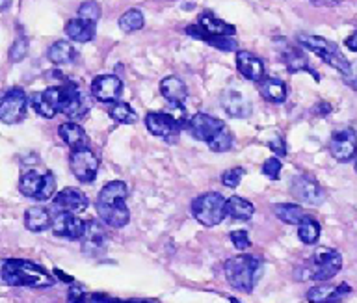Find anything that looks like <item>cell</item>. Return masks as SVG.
Instances as JSON below:
<instances>
[{
  "label": "cell",
  "instance_id": "cell-1",
  "mask_svg": "<svg viewBox=\"0 0 357 303\" xmlns=\"http://www.w3.org/2000/svg\"><path fill=\"white\" fill-rule=\"evenodd\" d=\"M127 185L121 180H112L102 186L99 197L95 201V208L102 224L114 229H121L130 222V212L127 207Z\"/></svg>",
  "mask_w": 357,
  "mask_h": 303
},
{
  "label": "cell",
  "instance_id": "cell-2",
  "mask_svg": "<svg viewBox=\"0 0 357 303\" xmlns=\"http://www.w3.org/2000/svg\"><path fill=\"white\" fill-rule=\"evenodd\" d=\"M2 281L10 286H32V288H47L56 283L47 270L24 258H4Z\"/></svg>",
  "mask_w": 357,
  "mask_h": 303
},
{
  "label": "cell",
  "instance_id": "cell-3",
  "mask_svg": "<svg viewBox=\"0 0 357 303\" xmlns=\"http://www.w3.org/2000/svg\"><path fill=\"white\" fill-rule=\"evenodd\" d=\"M264 263L261 257L255 255H238V257L229 258L223 264V274L225 279L233 288L240 292H251L261 279Z\"/></svg>",
  "mask_w": 357,
  "mask_h": 303
},
{
  "label": "cell",
  "instance_id": "cell-4",
  "mask_svg": "<svg viewBox=\"0 0 357 303\" xmlns=\"http://www.w3.org/2000/svg\"><path fill=\"white\" fill-rule=\"evenodd\" d=\"M340 268H342V255L331 247H320L312 253L309 263L301 270H298L300 272L298 277L301 281H328L333 279L335 275L340 272Z\"/></svg>",
  "mask_w": 357,
  "mask_h": 303
},
{
  "label": "cell",
  "instance_id": "cell-5",
  "mask_svg": "<svg viewBox=\"0 0 357 303\" xmlns=\"http://www.w3.org/2000/svg\"><path fill=\"white\" fill-rule=\"evenodd\" d=\"M298 43H300L301 47L309 49L311 52H314L322 62H326L328 65L337 69V71L344 75V77H350L351 75L350 62L346 60V56L340 52V49L335 45L333 41L324 40L320 36L300 34L298 36Z\"/></svg>",
  "mask_w": 357,
  "mask_h": 303
},
{
  "label": "cell",
  "instance_id": "cell-6",
  "mask_svg": "<svg viewBox=\"0 0 357 303\" xmlns=\"http://www.w3.org/2000/svg\"><path fill=\"white\" fill-rule=\"evenodd\" d=\"M192 214L201 225L214 227V225L222 224L223 218L227 216V199L218 192H206L194 199Z\"/></svg>",
  "mask_w": 357,
  "mask_h": 303
},
{
  "label": "cell",
  "instance_id": "cell-7",
  "mask_svg": "<svg viewBox=\"0 0 357 303\" xmlns=\"http://www.w3.org/2000/svg\"><path fill=\"white\" fill-rule=\"evenodd\" d=\"M186 34L192 38L197 36H216V38H234L236 29L233 24L225 23L222 19H218L212 12H203L197 19V23L186 26Z\"/></svg>",
  "mask_w": 357,
  "mask_h": 303
},
{
  "label": "cell",
  "instance_id": "cell-8",
  "mask_svg": "<svg viewBox=\"0 0 357 303\" xmlns=\"http://www.w3.org/2000/svg\"><path fill=\"white\" fill-rule=\"evenodd\" d=\"M329 153L335 160L346 164L357 157V132L351 127L337 129L329 140Z\"/></svg>",
  "mask_w": 357,
  "mask_h": 303
},
{
  "label": "cell",
  "instance_id": "cell-9",
  "mask_svg": "<svg viewBox=\"0 0 357 303\" xmlns=\"http://www.w3.org/2000/svg\"><path fill=\"white\" fill-rule=\"evenodd\" d=\"M275 47L279 49V54H281V60H283V63L287 65V69H289V73H309L312 75L314 79H320L318 77V73L314 71V69L311 68V63H309V60H307L305 52L301 51L300 47L292 45L289 40H281V38H278L275 40Z\"/></svg>",
  "mask_w": 357,
  "mask_h": 303
},
{
  "label": "cell",
  "instance_id": "cell-10",
  "mask_svg": "<svg viewBox=\"0 0 357 303\" xmlns=\"http://www.w3.org/2000/svg\"><path fill=\"white\" fill-rule=\"evenodd\" d=\"M290 192L292 196L301 203L307 205H320L326 199V192L314 177L307 173L294 175V179L290 180Z\"/></svg>",
  "mask_w": 357,
  "mask_h": 303
},
{
  "label": "cell",
  "instance_id": "cell-11",
  "mask_svg": "<svg viewBox=\"0 0 357 303\" xmlns=\"http://www.w3.org/2000/svg\"><path fill=\"white\" fill-rule=\"evenodd\" d=\"M28 102L30 101H28L26 93L21 88H11L2 97V102H0V119H2V123H19L24 118V114H26Z\"/></svg>",
  "mask_w": 357,
  "mask_h": 303
},
{
  "label": "cell",
  "instance_id": "cell-12",
  "mask_svg": "<svg viewBox=\"0 0 357 303\" xmlns=\"http://www.w3.org/2000/svg\"><path fill=\"white\" fill-rule=\"evenodd\" d=\"M88 112L86 97H84L80 86L75 82H66L60 86V114H66L67 118L78 119Z\"/></svg>",
  "mask_w": 357,
  "mask_h": 303
},
{
  "label": "cell",
  "instance_id": "cell-13",
  "mask_svg": "<svg viewBox=\"0 0 357 303\" xmlns=\"http://www.w3.org/2000/svg\"><path fill=\"white\" fill-rule=\"evenodd\" d=\"M69 166L82 185L93 182L99 171V158L95 157L89 149H80V151H71L69 155Z\"/></svg>",
  "mask_w": 357,
  "mask_h": 303
},
{
  "label": "cell",
  "instance_id": "cell-14",
  "mask_svg": "<svg viewBox=\"0 0 357 303\" xmlns=\"http://www.w3.org/2000/svg\"><path fill=\"white\" fill-rule=\"evenodd\" d=\"M225 127H227V125L223 123L222 119H218L214 118V116H208V114L203 112L192 116L188 121L190 134L194 136L195 140L205 141L206 146H208Z\"/></svg>",
  "mask_w": 357,
  "mask_h": 303
},
{
  "label": "cell",
  "instance_id": "cell-15",
  "mask_svg": "<svg viewBox=\"0 0 357 303\" xmlns=\"http://www.w3.org/2000/svg\"><path fill=\"white\" fill-rule=\"evenodd\" d=\"M82 251L88 257H99L108 247V233L105 231V225L99 219H89L86 222V233L82 236Z\"/></svg>",
  "mask_w": 357,
  "mask_h": 303
},
{
  "label": "cell",
  "instance_id": "cell-16",
  "mask_svg": "<svg viewBox=\"0 0 357 303\" xmlns=\"http://www.w3.org/2000/svg\"><path fill=\"white\" fill-rule=\"evenodd\" d=\"M145 127L153 136L158 138H172L178 134V130L183 127V121L172 114L164 112H149L145 116Z\"/></svg>",
  "mask_w": 357,
  "mask_h": 303
},
{
  "label": "cell",
  "instance_id": "cell-17",
  "mask_svg": "<svg viewBox=\"0 0 357 303\" xmlns=\"http://www.w3.org/2000/svg\"><path fill=\"white\" fill-rule=\"evenodd\" d=\"M123 93V82L116 75H100L91 82V95L99 102H117Z\"/></svg>",
  "mask_w": 357,
  "mask_h": 303
},
{
  "label": "cell",
  "instance_id": "cell-18",
  "mask_svg": "<svg viewBox=\"0 0 357 303\" xmlns=\"http://www.w3.org/2000/svg\"><path fill=\"white\" fill-rule=\"evenodd\" d=\"M30 104L41 118L52 119L60 112V86H52L45 91L33 93L30 97Z\"/></svg>",
  "mask_w": 357,
  "mask_h": 303
},
{
  "label": "cell",
  "instance_id": "cell-19",
  "mask_svg": "<svg viewBox=\"0 0 357 303\" xmlns=\"http://www.w3.org/2000/svg\"><path fill=\"white\" fill-rule=\"evenodd\" d=\"M52 231L56 236L67 238V240H82L86 233V222L78 218L77 214L58 212L52 222Z\"/></svg>",
  "mask_w": 357,
  "mask_h": 303
},
{
  "label": "cell",
  "instance_id": "cell-20",
  "mask_svg": "<svg viewBox=\"0 0 357 303\" xmlns=\"http://www.w3.org/2000/svg\"><path fill=\"white\" fill-rule=\"evenodd\" d=\"M54 208L58 212L80 214L88 208V197L84 196L78 188H63L60 194L54 196Z\"/></svg>",
  "mask_w": 357,
  "mask_h": 303
},
{
  "label": "cell",
  "instance_id": "cell-21",
  "mask_svg": "<svg viewBox=\"0 0 357 303\" xmlns=\"http://www.w3.org/2000/svg\"><path fill=\"white\" fill-rule=\"evenodd\" d=\"M236 68H238L240 75L250 82H262L266 79L264 77V63H262L261 58L248 51L236 52Z\"/></svg>",
  "mask_w": 357,
  "mask_h": 303
},
{
  "label": "cell",
  "instance_id": "cell-22",
  "mask_svg": "<svg viewBox=\"0 0 357 303\" xmlns=\"http://www.w3.org/2000/svg\"><path fill=\"white\" fill-rule=\"evenodd\" d=\"M350 292L351 286L348 283H340V285H318L312 286L311 290L307 292V300L311 303H337L344 296H348Z\"/></svg>",
  "mask_w": 357,
  "mask_h": 303
},
{
  "label": "cell",
  "instance_id": "cell-23",
  "mask_svg": "<svg viewBox=\"0 0 357 303\" xmlns=\"http://www.w3.org/2000/svg\"><path fill=\"white\" fill-rule=\"evenodd\" d=\"M58 136L66 146L71 147V151H80V149H89V138L88 134L84 132V129L80 125L73 123H63L58 127Z\"/></svg>",
  "mask_w": 357,
  "mask_h": 303
},
{
  "label": "cell",
  "instance_id": "cell-24",
  "mask_svg": "<svg viewBox=\"0 0 357 303\" xmlns=\"http://www.w3.org/2000/svg\"><path fill=\"white\" fill-rule=\"evenodd\" d=\"M160 93L173 107H183L186 97H188L186 84L178 77H166V79H162Z\"/></svg>",
  "mask_w": 357,
  "mask_h": 303
},
{
  "label": "cell",
  "instance_id": "cell-25",
  "mask_svg": "<svg viewBox=\"0 0 357 303\" xmlns=\"http://www.w3.org/2000/svg\"><path fill=\"white\" fill-rule=\"evenodd\" d=\"M222 107L231 118H248L251 114L250 101H248L242 93H238V91L234 90L223 91Z\"/></svg>",
  "mask_w": 357,
  "mask_h": 303
},
{
  "label": "cell",
  "instance_id": "cell-26",
  "mask_svg": "<svg viewBox=\"0 0 357 303\" xmlns=\"http://www.w3.org/2000/svg\"><path fill=\"white\" fill-rule=\"evenodd\" d=\"M66 34L69 40L77 41V43H88L95 38L97 34V26L91 21H84V19L77 17L67 21L66 24Z\"/></svg>",
  "mask_w": 357,
  "mask_h": 303
},
{
  "label": "cell",
  "instance_id": "cell-27",
  "mask_svg": "<svg viewBox=\"0 0 357 303\" xmlns=\"http://www.w3.org/2000/svg\"><path fill=\"white\" fill-rule=\"evenodd\" d=\"M54 219L50 218V212L43 207H30L24 212V227L32 233H43L52 227Z\"/></svg>",
  "mask_w": 357,
  "mask_h": 303
},
{
  "label": "cell",
  "instance_id": "cell-28",
  "mask_svg": "<svg viewBox=\"0 0 357 303\" xmlns=\"http://www.w3.org/2000/svg\"><path fill=\"white\" fill-rule=\"evenodd\" d=\"M47 58H49L54 65H69V63L77 62L78 52L69 41H56V43H52V45L49 47Z\"/></svg>",
  "mask_w": 357,
  "mask_h": 303
},
{
  "label": "cell",
  "instance_id": "cell-29",
  "mask_svg": "<svg viewBox=\"0 0 357 303\" xmlns=\"http://www.w3.org/2000/svg\"><path fill=\"white\" fill-rule=\"evenodd\" d=\"M259 93L268 102L279 104V102H284V99H287V84H284L283 80L270 79L268 77L262 82H259Z\"/></svg>",
  "mask_w": 357,
  "mask_h": 303
},
{
  "label": "cell",
  "instance_id": "cell-30",
  "mask_svg": "<svg viewBox=\"0 0 357 303\" xmlns=\"http://www.w3.org/2000/svg\"><path fill=\"white\" fill-rule=\"evenodd\" d=\"M253 214H255V207L244 197L233 196L227 199V216H231V218L248 222V219L253 218Z\"/></svg>",
  "mask_w": 357,
  "mask_h": 303
},
{
  "label": "cell",
  "instance_id": "cell-31",
  "mask_svg": "<svg viewBox=\"0 0 357 303\" xmlns=\"http://www.w3.org/2000/svg\"><path fill=\"white\" fill-rule=\"evenodd\" d=\"M43 180H45V173L41 175L38 173V171L30 169V171H26V173L21 177V180H19V190H21L22 196L36 199L39 190H41V186H43Z\"/></svg>",
  "mask_w": 357,
  "mask_h": 303
},
{
  "label": "cell",
  "instance_id": "cell-32",
  "mask_svg": "<svg viewBox=\"0 0 357 303\" xmlns=\"http://www.w3.org/2000/svg\"><path fill=\"white\" fill-rule=\"evenodd\" d=\"M273 214H275L283 224H289V225H300L301 219L307 216L300 205H290V203L275 205V207H273Z\"/></svg>",
  "mask_w": 357,
  "mask_h": 303
},
{
  "label": "cell",
  "instance_id": "cell-33",
  "mask_svg": "<svg viewBox=\"0 0 357 303\" xmlns=\"http://www.w3.org/2000/svg\"><path fill=\"white\" fill-rule=\"evenodd\" d=\"M298 236L307 246L317 244L318 238H320V224L312 216H305L301 219V224L298 225Z\"/></svg>",
  "mask_w": 357,
  "mask_h": 303
},
{
  "label": "cell",
  "instance_id": "cell-34",
  "mask_svg": "<svg viewBox=\"0 0 357 303\" xmlns=\"http://www.w3.org/2000/svg\"><path fill=\"white\" fill-rule=\"evenodd\" d=\"M108 116H110L116 123H121V125H132L136 123V112H134V108L128 104V102H123V101H117L114 104H110L108 108Z\"/></svg>",
  "mask_w": 357,
  "mask_h": 303
},
{
  "label": "cell",
  "instance_id": "cell-35",
  "mask_svg": "<svg viewBox=\"0 0 357 303\" xmlns=\"http://www.w3.org/2000/svg\"><path fill=\"white\" fill-rule=\"evenodd\" d=\"M117 24H119V29H121L123 32H127V34H130V32H138V30L144 29L145 24L144 13L132 8V10H128V12L123 13Z\"/></svg>",
  "mask_w": 357,
  "mask_h": 303
},
{
  "label": "cell",
  "instance_id": "cell-36",
  "mask_svg": "<svg viewBox=\"0 0 357 303\" xmlns=\"http://www.w3.org/2000/svg\"><path fill=\"white\" fill-rule=\"evenodd\" d=\"M78 17L84 19V21H91V23H97L100 17V6L95 2V0H88L84 2L82 6L78 8Z\"/></svg>",
  "mask_w": 357,
  "mask_h": 303
},
{
  "label": "cell",
  "instance_id": "cell-37",
  "mask_svg": "<svg viewBox=\"0 0 357 303\" xmlns=\"http://www.w3.org/2000/svg\"><path fill=\"white\" fill-rule=\"evenodd\" d=\"M56 192V179H54V173L52 171H47L45 173V180H43V186H41V190L38 194V201H47L50 197L54 196Z\"/></svg>",
  "mask_w": 357,
  "mask_h": 303
},
{
  "label": "cell",
  "instance_id": "cell-38",
  "mask_svg": "<svg viewBox=\"0 0 357 303\" xmlns=\"http://www.w3.org/2000/svg\"><path fill=\"white\" fill-rule=\"evenodd\" d=\"M244 169L242 168H231L227 171H223L222 175V182L223 186H227V188H236V186L242 182V177H244Z\"/></svg>",
  "mask_w": 357,
  "mask_h": 303
},
{
  "label": "cell",
  "instance_id": "cell-39",
  "mask_svg": "<svg viewBox=\"0 0 357 303\" xmlns=\"http://www.w3.org/2000/svg\"><path fill=\"white\" fill-rule=\"evenodd\" d=\"M281 169H283V164H281V160L279 158H268L266 162L262 164V173L266 175L268 179L272 180H278L279 175H281Z\"/></svg>",
  "mask_w": 357,
  "mask_h": 303
},
{
  "label": "cell",
  "instance_id": "cell-40",
  "mask_svg": "<svg viewBox=\"0 0 357 303\" xmlns=\"http://www.w3.org/2000/svg\"><path fill=\"white\" fill-rule=\"evenodd\" d=\"M26 52H28L26 38H19V40L15 41V45L11 47L10 60L11 62H21V60H24V56H26Z\"/></svg>",
  "mask_w": 357,
  "mask_h": 303
},
{
  "label": "cell",
  "instance_id": "cell-41",
  "mask_svg": "<svg viewBox=\"0 0 357 303\" xmlns=\"http://www.w3.org/2000/svg\"><path fill=\"white\" fill-rule=\"evenodd\" d=\"M231 242H233V246L236 249H240V251H244V249H248L251 246L250 235L245 231H233L231 233Z\"/></svg>",
  "mask_w": 357,
  "mask_h": 303
},
{
  "label": "cell",
  "instance_id": "cell-42",
  "mask_svg": "<svg viewBox=\"0 0 357 303\" xmlns=\"http://www.w3.org/2000/svg\"><path fill=\"white\" fill-rule=\"evenodd\" d=\"M88 302V296H86V292L80 285H71L69 292H67V303H86Z\"/></svg>",
  "mask_w": 357,
  "mask_h": 303
},
{
  "label": "cell",
  "instance_id": "cell-43",
  "mask_svg": "<svg viewBox=\"0 0 357 303\" xmlns=\"http://www.w3.org/2000/svg\"><path fill=\"white\" fill-rule=\"evenodd\" d=\"M268 147H270V149H272L273 153H275V155H278V157H284V155H287V146H284V140L283 138H273V140H270L268 141Z\"/></svg>",
  "mask_w": 357,
  "mask_h": 303
},
{
  "label": "cell",
  "instance_id": "cell-44",
  "mask_svg": "<svg viewBox=\"0 0 357 303\" xmlns=\"http://www.w3.org/2000/svg\"><path fill=\"white\" fill-rule=\"evenodd\" d=\"M89 303H134V302H121V300H116V297H108V296H100V294H95V296H91Z\"/></svg>",
  "mask_w": 357,
  "mask_h": 303
},
{
  "label": "cell",
  "instance_id": "cell-45",
  "mask_svg": "<svg viewBox=\"0 0 357 303\" xmlns=\"http://www.w3.org/2000/svg\"><path fill=\"white\" fill-rule=\"evenodd\" d=\"M344 43H346V47L350 49V51L357 52V30H356V32H354V34L350 36V38H348V40L344 41Z\"/></svg>",
  "mask_w": 357,
  "mask_h": 303
},
{
  "label": "cell",
  "instance_id": "cell-46",
  "mask_svg": "<svg viewBox=\"0 0 357 303\" xmlns=\"http://www.w3.org/2000/svg\"><path fill=\"white\" fill-rule=\"evenodd\" d=\"M348 84H350L351 88H354V90L357 91V73L356 75H350V77H348Z\"/></svg>",
  "mask_w": 357,
  "mask_h": 303
},
{
  "label": "cell",
  "instance_id": "cell-47",
  "mask_svg": "<svg viewBox=\"0 0 357 303\" xmlns=\"http://www.w3.org/2000/svg\"><path fill=\"white\" fill-rule=\"evenodd\" d=\"M231 303H238V302H236V300H234V297H231Z\"/></svg>",
  "mask_w": 357,
  "mask_h": 303
},
{
  "label": "cell",
  "instance_id": "cell-48",
  "mask_svg": "<svg viewBox=\"0 0 357 303\" xmlns=\"http://www.w3.org/2000/svg\"><path fill=\"white\" fill-rule=\"evenodd\" d=\"M134 303H147V302H134Z\"/></svg>",
  "mask_w": 357,
  "mask_h": 303
},
{
  "label": "cell",
  "instance_id": "cell-49",
  "mask_svg": "<svg viewBox=\"0 0 357 303\" xmlns=\"http://www.w3.org/2000/svg\"><path fill=\"white\" fill-rule=\"evenodd\" d=\"M356 171H357V160H356Z\"/></svg>",
  "mask_w": 357,
  "mask_h": 303
}]
</instances>
